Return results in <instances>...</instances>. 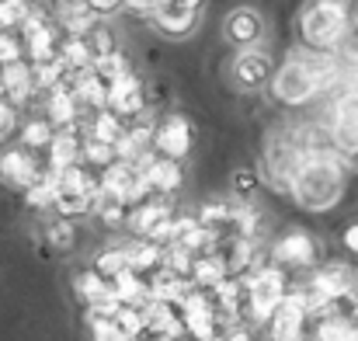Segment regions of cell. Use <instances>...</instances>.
Segmentation results:
<instances>
[{
	"label": "cell",
	"mask_w": 358,
	"mask_h": 341,
	"mask_svg": "<svg viewBox=\"0 0 358 341\" xmlns=\"http://www.w3.org/2000/svg\"><path fill=\"white\" fill-rule=\"evenodd\" d=\"M292 202L303 213H327L345 195V157L327 146L317 153H306V164L292 178Z\"/></svg>",
	"instance_id": "6da1fadb"
},
{
	"label": "cell",
	"mask_w": 358,
	"mask_h": 341,
	"mask_svg": "<svg viewBox=\"0 0 358 341\" xmlns=\"http://www.w3.org/2000/svg\"><path fill=\"white\" fill-rule=\"evenodd\" d=\"M352 35V7L334 0H317L299 11V42L306 53L338 56Z\"/></svg>",
	"instance_id": "7a4b0ae2"
},
{
	"label": "cell",
	"mask_w": 358,
	"mask_h": 341,
	"mask_svg": "<svg viewBox=\"0 0 358 341\" xmlns=\"http://www.w3.org/2000/svg\"><path fill=\"white\" fill-rule=\"evenodd\" d=\"M243 289H247V324H271V317L282 310L292 286L285 272L268 261L264 268L243 275Z\"/></svg>",
	"instance_id": "3957f363"
},
{
	"label": "cell",
	"mask_w": 358,
	"mask_h": 341,
	"mask_svg": "<svg viewBox=\"0 0 358 341\" xmlns=\"http://www.w3.org/2000/svg\"><path fill=\"white\" fill-rule=\"evenodd\" d=\"M268 91H271V98H275L278 105L299 109V105H310V102H313L317 95H324L327 88H324V81L313 74V67L306 63V56L296 53L289 63H282V67L275 70Z\"/></svg>",
	"instance_id": "277c9868"
},
{
	"label": "cell",
	"mask_w": 358,
	"mask_h": 341,
	"mask_svg": "<svg viewBox=\"0 0 358 341\" xmlns=\"http://www.w3.org/2000/svg\"><path fill=\"white\" fill-rule=\"evenodd\" d=\"M52 7H31L28 21L21 25V39H24V56L31 67H49V63H59L63 56V46H66V35L56 21H49Z\"/></svg>",
	"instance_id": "5b68a950"
},
{
	"label": "cell",
	"mask_w": 358,
	"mask_h": 341,
	"mask_svg": "<svg viewBox=\"0 0 358 341\" xmlns=\"http://www.w3.org/2000/svg\"><path fill=\"white\" fill-rule=\"evenodd\" d=\"M320 258H324V244L310 230H285L268 247V261L282 272H317L313 265Z\"/></svg>",
	"instance_id": "8992f818"
},
{
	"label": "cell",
	"mask_w": 358,
	"mask_h": 341,
	"mask_svg": "<svg viewBox=\"0 0 358 341\" xmlns=\"http://www.w3.org/2000/svg\"><path fill=\"white\" fill-rule=\"evenodd\" d=\"M306 164V150L296 139V132H278L264 146V174L278 192H292V178Z\"/></svg>",
	"instance_id": "52a82bcc"
},
{
	"label": "cell",
	"mask_w": 358,
	"mask_h": 341,
	"mask_svg": "<svg viewBox=\"0 0 358 341\" xmlns=\"http://www.w3.org/2000/svg\"><path fill=\"white\" fill-rule=\"evenodd\" d=\"M310 338V300L303 282H296L282 303V310L268 324V341H306Z\"/></svg>",
	"instance_id": "ba28073f"
},
{
	"label": "cell",
	"mask_w": 358,
	"mask_h": 341,
	"mask_svg": "<svg viewBox=\"0 0 358 341\" xmlns=\"http://www.w3.org/2000/svg\"><path fill=\"white\" fill-rule=\"evenodd\" d=\"M45 164H38V157L31 150H24L21 143L14 146H0V185L14 188V192H28L38 178H42Z\"/></svg>",
	"instance_id": "9c48e42d"
},
{
	"label": "cell",
	"mask_w": 358,
	"mask_h": 341,
	"mask_svg": "<svg viewBox=\"0 0 358 341\" xmlns=\"http://www.w3.org/2000/svg\"><path fill=\"white\" fill-rule=\"evenodd\" d=\"M178 310H181L185 331L195 341H209L223 331V324H220V317H216V310H213V303H209V293H202V289H192V293L178 303Z\"/></svg>",
	"instance_id": "30bf717a"
},
{
	"label": "cell",
	"mask_w": 358,
	"mask_h": 341,
	"mask_svg": "<svg viewBox=\"0 0 358 341\" xmlns=\"http://www.w3.org/2000/svg\"><path fill=\"white\" fill-rule=\"evenodd\" d=\"M73 293H77V300H80L91 314H115L122 307L112 279L98 275L94 268H87V272H80V275L73 279Z\"/></svg>",
	"instance_id": "8fae6325"
},
{
	"label": "cell",
	"mask_w": 358,
	"mask_h": 341,
	"mask_svg": "<svg viewBox=\"0 0 358 341\" xmlns=\"http://www.w3.org/2000/svg\"><path fill=\"white\" fill-rule=\"evenodd\" d=\"M153 150L157 157H167V160H185L192 153V125L188 118L178 112H167L157 122V139H153Z\"/></svg>",
	"instance_id": "7c38bea8"
},
{
	"label": "cell",
	"mask_w": 358,
	"mask_h": 341,
	"mask_svg": "<svg viewBox=\"0 0 358 341\" xmlns=\"http://www.w3.org/2000/svg\"><path fill=\"white\" fill-rule=\"evenodd\" d=\"M202 18V4H192V0H181V4H157L153 11V28L167 39H185L195 32Z\"/></svg>",
	"instance_id": "4fadbf2b"
},
{
	"label": "cell",
	"mask_w": 358,
	"mask_h": 341,
	"mask_svg": "<svg viewBox=\"0 0 358 341\" xmlns=\"http://www.w3.org/2000/svg\"><path fill=\"white\" fill-rule=\"evenodd\" d=\"M108 109L119 115L125 125L146 115V91H143V81L136 74H125V77L108 84Z\"/></svg>",
	"instance_id": "5bb4252c"
},
{
	"label": "cell",
	"mask_w": 358,
	"mask_h": 341,
	"mask_svg": "<svg viewBox=\"0 0 358 341\" xmlns=\"http://www.w3.org/2000/svg\"><path fill=\"white\" fill-rule=\"evenodd\" d=\"M275 63H271V56L264 53V49H247V53H237V60H234V81H237L240 91H261V88H268L271 84V77H275Z\"/></svg>",
	"instance_id": "9a60e30c"
},
{
	"label": "cell",
	"mask_w": 358,
	"mask_h": 341,
	"mask_svg": "<svg viewBox=\"0 0 358 341\" xmlns=\"http://www.w3.org/2000/svg\"><path fill=\"white\" fill-rule=\"evenodd\" d=\"M164 220H174V199H160V195H153L150 202L129 209V227L125 230L132 233V240H150L153 230L160 227Z\"/></svg>",
	"instance_id": "2e32d148"
},
{
	"label": "cell",
	"mask_w": 358,
	"mask_h": 341,
	"mask_svg": "<svg viewBox=\"0 0 358 341\" xmlns=\"http://www.w3.org/2000/svg\"><path fill=\"white\" fill-rule=\"evenodd\" d=\"M139 171H143V178H146L150 192H153V195H160V199H174V195H178V188L185 185L181 164H178V160H167V157H157V153H153Z\"/></svg>",
	"instance_id": "e0dca14e"
},
{
	"label": "cell",
	"mask_w": 358,
	"mask_h": 341,
	"mask_svg": "<svg viewBox=\"0 0 358 341\" xmlns=\"http://www.w3.org/2000/svg\"><path fill=\"white\" fill-rule=\"evenodd\" d=\"M80 160H84V136H80V129H63V132H56L52 146L45 150V167L56 171V174H63V171L77 167Z\"/></svg>",
	"instance_id": "ac0fdd59"
},
{
	"label": "cell",
	"mask_w": 358,
	"mask_h": 341,
	"mask_svg": "<svg viewBox=\"0 0 358 341\" xmlns=\"http://www.w3.org/2000/svg\"><path fill=\"white\" fill-rule=\"evenodd\" d=\"M223 35H227V42L230 46H237V49H254V42L264 35V21H261V14L257 11H247V7H240L234 14H227V21H223Z\"/></svg>",
	"instance_id": "d6986e66"
},
{
	"label": "cell",
	"mask_w": 358,
	"mask_h": 341,
	"mask_svg": "<svg viewBox=\"0 0 358 341\" xmlns=\"http://www.w3.org/2000/svg\"><path fill=\"white\" fill-rule=\"evenodd\" d=\"M45 118L52 122L56 132H63V129H77V125L84 122V109H80V102H77V95H73L70 84L59 88V91H52V95L45 98Z\"/></svg>",
	"instance_id": "ffe728a7"
},
{
	"label": "cell",
	"mask_w": 358,
	"mask_h": 341,
	"mask_svg": "<svg viewBox=\"0 0 358 341\" xmlns=\"http://www.w3.org/2000/svg\"><path fill=\"white\" fill-rule=\"evenodd\" d=\"M77 129H80L84 139H98V143H105V146H119V139L125 136L129 125H125L112 109H105V112L84 115V122H80Z\"/></svg>",
	"instance_id": "44dd1931"
},
{
	"label": "cell",
	"mask_w": 358,
	"mask_h": 341,
	"mask_svg": "<svg viewBox=\"0 0 358 341\" xmlns=\"http://www.w3.org/2000/svg\"><path fill=\"white\" fill-rule=\"evenodd\" d=\"M227 279H234V275H230V268H227V261H223L220 251H209V254H199L195 258V265H192V286L195 289L209 293V289H216Z\"/></svg>",
	"instance_id": "7402d4cb"
},
{
	"label": "cell",
	"mask_w": 358,
	"mask_h": 341,
	"mask_svg": "<svg viewBox=\"0 0 358 341\" xmlns=\"http://www.w3.org/2000/svg\"><path fill=\"white\" fill-rule=\"evenodd\" d=\"M192 289H195L192 279H181V275H174L171 268H160V272L150 275V296H153L157 303H174V307H178Z\"/></svg>",
	"instance_id": "603a6c76"
},
{
	"label": "cell",
	"mask_w": 358,
	"mask_h": 341,
	"mask_svg": "<svg viewBox=\"0 0 358 341\" xmlns=\"http://www.w3.org/2000/svg\"><path fill=\"white\" fill-rule=\"evenodd\" d=\"M122 247H125V254H129V268H132L136 275L150 279L153 272L164 268V247H157L153 240H129V244H122Z\"/></svg>",
	"instance_id": "cb8c5ba5"
},
{
	"label": "cell",
	"mask_w": 358,
	"mask_h": 341,
	"mask_svg": "<svg viewBox=\"0 0 358 341\" xmlns=\"http://www.w3.org/2000/svg\"><path fill=\"white\" fill-rule=\"evenodd\" d=\"M70 88H73L84 115H94V112H105L108 109V81H101L98 74H87V77L73 81Z\"/></svg>",
	"instance_id": "d4e9b609"
},
{
	"label": "cell",
	"mask_w": 358,
	"mask_h": 341,
	"mask_svg": "<svg viewBox=\"0 0 358 341\" xmlns=\"http://www.w3.org/2000/svg\"><path fill=\"white\" fill-rule=\"evenodd\" d=\"M59 192H63V178L56 174V171H42V178L24 192V206L28 209H35V213H42V209H56V199H59Z\"/></svg>",
	"instance_id": "484cf974"
},
{
	"label": "cell",
	"mask_w": 358,
	"mask_h": 341,
	"mask_svg": "<svg viewBox=\"0 0 358 341\" xmlns=\"http://www.w3.org/2000/svg\"><path fill=\"white\" fill-rule=\"evenodd\" d=\"M306 341H358V324L341 314H327V317L313 321Z\"/></svg>",
	"instance_id": "4316f807"
},
{
	"label": "cell",
	"mask_w": 358,
	"mask_h": 341,
	"mask_svg": "<svg viewBox=\"0 0 358 341\" xmlns=\"http://www.w3.org/2000/svg\"><path fill=\"white\" fill-rule=\"evenodd\" d=\"M234 220H237V206H230L223 199L206 202L202 213H199V223L209 230V233H216V237H230L234 233Z\"/></svg>",
	"instance_id": "83f0119b"
},
{
	"label": "cell",
	"mask_w": 358,
	"mask_h": 341,
	"mask_svg": "<svg viewBox=\"0 0 358 341\" xmlns=\"http://www.w3.org/2000/svg\"><path fill=\"white\" fill-rule=\"evenodd\" d=\"M21 139V146L24 150H31V153H38V150H49L52 146V139H56V129H52V122L42 115V118H28L24 125H21V132H17Z\"/></svg>",
	"instance_id": "f1b7e54d"
},
{
	"label": "cell",
	"mask_w": 358,
	"mask_h": 341,
	"mask_svg": "<svg viewBox=\"0 0 358 341\" xmlns=\"http://www.w3.org/2000/svg\"><path fill=\"white\" fill-rule=\"evenodd\" d=\"M98 275H105V279H119L122 272H129V254H125V247H105V251H98L94 254V265H91Z\"/></svg>",
	"instance_id": "f546056e"
},
{
	"label": "cell",
	"mask_w": 358,
	"mask_h": 341,
	"mask_svg": "<svg viewBox=\"0 0 358 341\" xmlns=\"http://www.w3.org/2000/svg\"><path fill=\"white\" fill-rule=\"evenodd\" d=\"M84 167H91V171H108L112 164H119V153H115V146H105V143H98V139H84V160H80Z\"/></svg>",
	"instance_id": "4dcf8cb0"
},
{
	"label": "cell",
	"mask_w": 358,
	"mask_h": 341,
	"mask_svg": "<svg viewBox=\"0 0 358 341\" xmlns=\"http://www.w3.org/2000/svg\"><path fill=\"white\" fill-rule=\"evenodd\" d=\"M45 244L56 247V251H73L77 247V227H73V220H49Z\"/></svg>",
	"instance_id": "1f68e13d"
},
{
	"label": "cell",
	"mask_w": 358,
	"mask_h": 341,
	"mask_svg": "<svg viewBox=\"0 0 358 341\" xmlns=\"http://www.w3.org/2000/svg\"><path fill=\"white\" fill-rule=\"evenodd\" d=\"M91 209H98V206H94L87 195L73 192V188H63V192H59V199H56V213H59V220L84 216V213H91Z\"/></svg>",
	"instance_id": "d6a6232c"
},
{
	"label": "cell",
	"mask_w": 358,
	"mask_h": 341,
	"mask_svg": "<svg viewBox=\"0 0 358 341\" xmlns=\"http://www.w3.org/2000/svg\"><path fill=\"white\" fill-rule=\"evenodd\" d=\"M24 39L21 32H0V70L3 67H14V63H24Z\"/></svg>",
	"instance_id": "836d02e7"
},
{
	"label": "cell",
	"mask_w": 358,
	"mask_h": 341,
	"mask_svg": "<svg viewBox=\"0 0 358 341\" xmlns=\"http://www.w3.org/2000/svg\"><path fill=\"white\" fill-rule=\"evenodd\" d=\"M84 324H87V335L91 341H122V335L115 331V321L112 314H84Z\"/></svg>",
	"instance_id": "e575fe53"
},
{
	"label": "cell",
	"mask_w": 358,
	"mask_h": 341,
	"mask_svg": "<svg viewBox=\"0 0 358 341\" xmlns=\"http://www.w3.org/2000/svg\"><path fill=\"white\" fill-rule=\"evenodd\" d=\"M94 74L101 77V81H119V77H125V74H132V67H129V56L125 53H112V56H105V60H98L94 63Z\"/></svg>",
	"instance_id": "d590c367"
},
{
	"label": "cell",
	"mask_w": 358,
	"mask_h": 341,
	"mask_svg": "<svg viewBox=\"0 0 358 341\" xmlns=\"http://www.w3.org/2000/svg\"><path fill=\"white\" fill-rule=\"evenodd\" d=\"M87 42H91V49H94V56H98V60H105V56L119 53V35H115L108 25H98V28L87 35Z\"/></svg>",
	"instance_id": "8d00e7d4"
},
{
	"label": "cell",
	"mask_w": 358,
	"mask_h": 341,
	"mask_svg": "<svg viewBox=\"0 0 358 341\" xmlns=\"http://www.w3.org/2000/svg\"><path fill=\"white\" fill-rule=\"evenodd\" d=\"M98 220H101V223H105L108 230H122V227H129V206L101 199V206H98Z\"/></svg>",
	"instance_id": "74e56055"
},
{
	"label": "cell",
	"mask_w": 358,
	"mask_h": 341,
	"mask_svg": "<svg viewBox=\"0 0 358 341\" xmlns=\"http://www.w3.org/2000/svg\"><path fill=\"white\" fill-rule=\"evenodd\" d=\"M230 185H234V192H237L240 202H243V206H250V199H254V192H257V171L240 167V171H234Z\"/></svg>",
	"instance_id": "f35d334b"
},
{
	"label": "cell",
	"mask_w": 358,
	"mask_h": 341,
	"mask_svg": "<svg viewBox=\"0 0 358 341\" xmlns=\"http://www.w3.org/2000/svg\"><path fill=\"white\" fill-rule=\"evenodd\" d=\"M14 132H21V129H17V112H14L7 102H0V143H7Z\"/></svg>",
	"instance_id": "ab89813d"
},
{
	"label": "cell",
	"mask_w": 358,
	"mask_h": 341,
	"mask_svg": "<svg viewBox=\"0 0 358 341\" xmlns=\"http://www.w3.org/2000/svg\"><path fill=\"white\" fill-rule=\"evenodd\" d=\"M341 244H345V251H348V254H355L358 258V220H352L348 227L341 230Z\"/></svg>",
	"instance_id": "60d3db41"
},
{
	"label": "cell",
	"mask_w": 358,
	"mask_h": 341,
	"mask_svg": "<svg viewBox=\"0 0 358 341\" xmlns=\"http://www.w3.org/2000/svg\"><path fill=\"white\" fill-rule=\"evenodd\" d=\"M87 7H91V14H94V18H105V14L122 11V4H87Z\"/></svg>",
	"instance_id": "b9f144b4"
},
{
	"label": "cell",
	"mask_w": 358,
	"mask_h": 341,
	"mask_svg": "<svg viewBox=\"0 0 358 341\" xmlns=\"http://www.w3.org/2000/svg\"><path fill=\"white\" fill-rule=\"evenodd\" d=\"M227 341H254V335H250V331H243V328H237V331H230V335H227Z\"/></svg>",
	"instance_id": "7bdbcfd3"
}]
</instances>
